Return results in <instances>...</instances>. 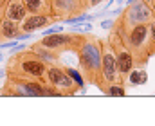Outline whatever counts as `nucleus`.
I'll return each instance as SVG.
<instances>
[{
    "instance_id": "nucleus-26",
    "label": "nucleus",
    "mask_w": 155,
    "mask_h": 126,
    "mask_svg": "<svg viewBox=\"0 0 155 126\" xmlns=\"http://www.w3.org/2000/svg\"><path fill=\"white\" fill-rule=\"evenodd\" d=\"M2 4H4V0H0V9H2ZM0 13H2V11H0Z\"/></svg>"
},
{
    "instance_id": "nucleus-9",
    "label": "nucleus",
    "mask_w": 155,
    "mask_h": 126,
    "mask_svg": "<svg viewBox=\"0 0 155 126\" xmlns=\"http://www.w3.org/2000/svg\"><path fill=\"white\" fill-rule=\"evenodd\" d=\"M65 70V69H63ZM58 90H60V94H61V97H72V95H76L78 92H81V86L67 74V72H63V76L58 79V83L54 85Z\"/></svg>"
},
{
    "instance_id": "nucleus-6",
    "label": "nucleus",
    "mask_w": 155,
    "mask_h": 126,
    "mask_svg": "<svg viewBox=\"0 0 155 126\" xmlns=\"http://www.w3.org/2000/svg\"><path fill=\"white\" fill-rule=\"evenodd\" d=\"M99 49H101V69H103V78H105L107 86L114 83L124 85L119 70H117L116 56H114V50H112L108 40H99Z\"/></svg>"
},
{
    "instance_id": "nucleus-10",
    "label": "nucleus",
    "mask_w": 155,
    "mask_h": 126,
    "mask_svg": "<svg viewBox=\"0 0 155 126\" xmlns=\"http://www.w3.org/2000/svg\"><path fill=\"white\" fill-rule=\"evenodd\" d=\"M20 33H22V29H20L18 22L4 18V16L0 18V42L2 40H15Z\"/></svg>"
},
{
    "instance_id": "nucleus-1",
    "label": "nucleus",
    "mask_w": 155,
    "mask_h": 126,
    "mask_svg": "<svg viewBox=\"0 0 155 126\" xmlns=\"http://www.w3.org/2000/svg\"><path fill=\"white\" fill-rule=\"evenodd\" d=\"M78 61H79V72L85 79V83L96 85L103 94L107 92V83L103 78L101 69V49H99V38L87 33L85 40L79 43L76 50Z\"/></svg>"
},
{
    "instance_id": "nucleus-23",
    "label": "nucleus",
    "mask_w": 155,
    "mask_h": 126,
    "mask_svg": "<svg viewBox=\"0 0 155 126\" xmlns=\"http://www.w3.org/2000/svg\"><path fill=\"white\" fill-rule=\"evenodd\" d=\"M4 76H5V72H4V70H0V78H4Z\"/></svg>"
},
{
    "instance_id": "nucleus-28",
    "label": "nucleus",
    "mask_w": 155,
    "mask_h": 126,
    "mask_svg": "<svg viewBox=\"0 0 155 126\" xmlns=\"http://www.w3.org/2000/svg\"><path fill=\"white\" fill-rule=\"evenodd\" d=\"M83 2H87V0H83ZM87 5H88V2H87Z\"/></svg>"
},
{
    "instance_id": "nucleus-5",
    "label": "nucleus",
    "mask_w": 155,
    "mask_h": 126,
    "mask_svg": "<svg viewBox=\"0 0 155 126\" xmlns=\"http://www.w3.org/2000/svg\"><path fill=\"white\" fill-rule=\"evenodd\" d=\"M108 31H110V33H108V38H107V40H108L112 50H114L117 70H119L123 81H124V85H126V78H128L130 70L135 69V67H134V60H132L130 50L126 49V45H124V42H123V38L119 36V33L116 31V27H112V29H108Z\"/></svg>"
},
{
    "instance_id": "nucleus-4",
    "label": "nucleus",
    "mask_w": 155,
    "mask_h": 126,
    "mask_svg": "<svg viewBox=\"0 0 155 126\" xmlns=\"http://www.w3.org/2000/svg\"><path fill=\"white\" fill-rule=\"evenodd\" d=\"M87 33H54V34H47V36H41L40 45H43L45 49L56 52V54H65V52H74L79 43L85 40Z\"/></svg>"
},
{
    "instance_id": "nucleus-19",
    "label": "nucleus",
    "mask_w": 155,
    "mask_h": 126,
    "mask_svg": "<svg viewBox=\"0 0 155 126\" xmlns=\"http://www.w3.org/2000/svg\"><path fill=\"white\" fill-rule=\"evenodd\" d=\"M148 31H150V38H152V43H153V47H155V20L148 22Z\"/></svg>"
},
{
    "instance_id": "nucleus-20",
    "label": "nucleus",
    "mask_w": 155,
    "mask_h": 126,
    "mask_svg": "<svg viewBox=\"0 0 155 126\" xmlns=\"http://www.w3.org/2000/svg\"><path fill=\"white\" fill-rule=\"evenodd\" d=\"M88 2V7H94V5H97V4H101L103 0H87Z\"/></svg>"
},
{
    "instance_id": "nucleus-12",
    "label": "nucleus",
    "mask_w": 155,
    "mask_h": 126,
    "mask_svg": "<svg viewBox=\"0 0 155 126\" xmlns=\"http://www.w3.org/2000/svg\"><path fill=\"white\" fill-rule=\"evenodd\" d=\"M29 49H31L38 58H41L43 61H47V63H52V61H58V60H60V54H56V52H52V50L45 49V47H43V45H40L38 42L33 43Z\"/></svg>"
},
{
    "instance_id": "nucleus-24",
    "label": "nucleus",
    "mask_w": 155,
    "mask_h": 126,
    "mask_svg": "<svg viewBox=\"0 0 155 126\" xmlns=\"http://www.w3.org/2000/svg\"><path fill=\"white\" fill-rule=\"evenodd\" d=\"M123 2H124V0H117V5H121V4H123Z\"/></svg>"
},
{
    "instance_id": "nucleus-16",
    "label": "nucleus",
    "mask_w": 155,
    "mask_h": 126,
    "mask_svg": "<svg viewBox=\"0 0 155 126\" xmlns=\"http://www.w3.org/2000/svg\"><path fill=\"white\" fill-rule=\"evenodd\" d=\"M90 27H92L90 22H88V24H87V22H81V24H76V25L72 27V31H74V33H90Z\"/></svg>"
},
{
    "instance_id": "nucleus-13",
    "label": "nucleus",
    "mask_w": 155,
    "mask_h": 126,
    "mask_svg": "<svg viewBox=\"0 0 155 126\" xmlns=\"http://www.w3.org/2000/svg\"><path fill=\"white\" fill-rule=\"evenodd\" d=\"M126 81L132 86H141V85H144L148 81V74L143 69H132L130 74H128V78H126Z\"/></svg>"
},
{
    "instance_id": "nucleus-17",
    "label": "nucleus",
    "mask_w": 155,
    "mask_h": 126,
    "mask_svg": "<svg viewBox=\"0 0 155 126\" xmlns=\"http://www.w3.org/2000/svg\"><path fill=\"white\" fill-rule=\"evenodd\" d=\"M63 31V27L61 25H49V29H45L43 33H41V36H47V34H54V33H61Z\"/></svg>"
},
{
    "instance_id": "nucleus-22",
    "label": "nucleus",
    "mask_w": 155,
    "mask_h": 126,
    "mask_svg": "<svg viewBox=\"0 0 155 126\" xmlns=\"http://www.w3.org/2000/svg\"><path fill=\"white\" fill-rule=\"evenodd\" d=\"M0 61H4V52H2V49H0Z\"/></svg>"
},
{
    "instance_id": "nucleus-11",
    "label": "nucleus",
    "mask_w": 155,
    "mask_h": 126,
    "mask_svg": "<svg viewBox=\"0 0 155 126\" xmlns=\"http://www.w3.org/2000/svg\"><path fill=\"white\" fill-rule=\"evenodd\" d=\"M29 15H52V0H24Z\"/></svg>"
},
{
    "instance_id": "nucleus-15",
    "label": "nucleus",
    "mask_w": 155,
    "mask_h": 126,
    "mask_svg": "<svg viewBox=\"0 0 155 126\" xmlns=\"http://www.w3.org/2000/svg\"><path fill=\"white\" fill-rule=\"evenodd\" d=\"M63 69H65V72L81 86V92H85V79H83V76H81V72L76 70V69H72V67H63Z\"/></svg>"
},
{
    "instance_id": "nucleus-2",
    "label": "nucleus",
    "mask_w": 155,
    "mask_h": 126,
    "mask_svg": "<svg viewBox=\"0 0 155 126\" xmlns=\"http://www.w3.org/2000/svg\"><path fill=\"white\" fill-rule=\"evenodd\" d=\"M47 65H49L47 61L38 58L27 47L15 54H9V60L5 65V76L20 78V79H36L41 83H47Z\"/></svg>"
},
{
    "instance_id": "nucleus-25",
    "label": "nucleus",
    "mask_w": 155,
    "mask_h": 126,
    "mask_svg": "<svg viewBox=\"0 0 155 126\" xmlns=\"http://www.w3.org/2000/svg\"><path fill=\"white\" fill-rule=\"evenodd\" d=\"M143 2H146V4H152V0H143Z\"/></svg>"
},
{
    "instance_id": "nucleus-27",
    "label": "nucleus",
    "mask_w": 155,
    "mask_h": 126,
    "mask_svg": "<svg viewBox=\"0 0 155 126\" xmlns=\"http://www.w3.org/2000/svg\"><path fill=\"white\" fill-rule=\"evenodd\" d=\"M150 5H155V0H152V4H150Z\"/></svg>"
},
{
    "instance_id": "nucleus-18",
    "label": "nucleus",
    "mask_w": 155,
    "mask_h": 126,
    "mask_svg": "<svg viewBox=\"0 0 155 126\" xmlns=\"http://www.w3.org/2000/svg\"><path fill=\"white\" fill-rule=\"evenodd\" d=\"M114 22H116V18H107V20H101V24H99V27L101 29H112L114 27Z\"/></svg>"
},
{
    "instance_id": "nucleus-3",
    "label": "nucleus",
    "mask_w": 155,
    "mask_h": 126,
    "mask_svg": "<svg viewBox=\"0 0 155 126\" xmlns=\"http://www.w3.org/2000/svg\"><path fill=\"white\" fill-rule=\"evenodd\" d=\"M119 36L123 38L126 49L132 54L134 67L135 69H144L146 63H148V60L152 56H155V47H153V43H152V38H150L148 22L137 24V25H134V27H130L126 31H121Z\"/></svg>"
},
{
    "instance_id": "nucleus-8",
    "label": "nucleus",
    "mask_w": 155,
    "mask_h": 126,
    "mask_svg": "<svg viewBox=\"0 0 155 126\" xmlns=\"http://www.w3.org/2000/svg\"><path fill=\"white\" fill-rule=\"evenodd\" d=\"M2 16L4 18H9V20H15V22H22L29 13L24 5V0H4L2 4Z\"/></svg>"
},
{
    "instance_id": "nucleus-14",
    "label": "nucleus",
    "mask_w": 155,
    "mask_h": 126,
    "mask_svg": "<svg viewBox=\"0 0 155 126\" xmlns=\"http://www.w3.org/2000/svg\"><path fill=\"white\" fill-rule=\"evenodd\" d=\"M105 95H110V97H123V95H126V88H124V85H119V83L108 85Z\"/></svg>"
},
{
    "instance_id": "nucleus-21",
    "label": "nucleus",
    "mask_w": 155,
    "mask_h": 126,
    "mask_svg": "<svg viewBox=\"0 0 155 126\" xmlns=\"http://www.w3.org/2000/svg\"><path fill=\"white\" fill-rule=\"evenodd\" d=\"M152 20H155V5H152Z\"/></svg>"
},
{
    "instance_id": "nucleus-7",
    "label": "nucleus",
    "mask_w": 155,
    "mask_h": 126,
    "mask_svg": "<svg viewBox=\"0 0 155 126\" xmlns=\"http://www.w3.org/2000/svg\"><path fill=\"white\" fill-rule=\"evenodd\" d=\"M60 22L54 15H27L22 22H20V29L24 33H36L43 27H49L52 24Z\"/></svg>"
}]
</instances>
